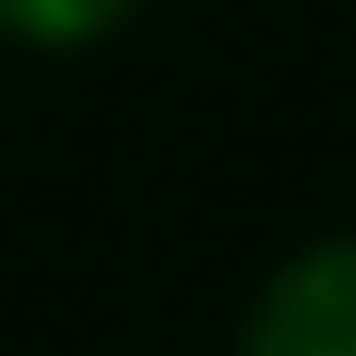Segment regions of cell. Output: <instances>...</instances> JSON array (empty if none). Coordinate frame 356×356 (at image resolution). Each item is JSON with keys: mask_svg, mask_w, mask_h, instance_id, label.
Masks as SVG:
<instances>
[{"mask_svg": "<svg viewBox=\"0 0 356 356\" xmlns=\"http://www.w3.org/2000/svg\"><path fill=\"white\" fill-rule=\"evenodd\" d=\"M261 356H356V261H322L278 296Z\"/></svg>", "mask_w": 356, "mask_h": 356, "instance_id": "cell-1", "label": "cell"}, {"mask_svg": "<svg viewBox=\"0 0 356 356\" xmlns=\"http://www.w3.org/2000/svg\"><path fill=\"white\" fill-rule=\"evenodd\" d=\"M0 9H9L17 26H87V17H104L113 0H0Z\"/></svg>", "mask_w": 356, "mask_h": 356, "instance_id": "cell-2", "label": "cell"}]
</instances>
